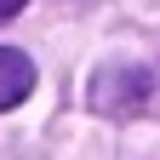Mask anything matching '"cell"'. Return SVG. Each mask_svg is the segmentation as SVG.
<instances>
[{"instance_id":"cell-1","label":"cell","mask_w":160,"mask_h":160,"mask_svg":"<svg viewBox=\"0 0 160 160\" xmlns=\"http://www.w3.org/2000/svg\"><path fill=\"white\" fill-rule=\"evenodd\" d=\"M149 92H154V74L143 63H109L92 74V109L97 114H132L149 103Z\"/></svg>"},{"instance_id":"cell-2","label":"cell","mask_w":160,"mask_h":160,"mask_svg":"<svg viewBox=\"0 0 160 160\" xmlns=\"http://www.w3.org/2000/svg\"><path fill=\"white\" fill-rule=\"evenodd\" d=\"M29 92H34V63H29L23 52L0 46V109H17Z\"/></svg>"},{"instance_id":"cell-3","label":"cell","mask_w":160,"mask_h":160,"mask_svg":"<svg viewBox=\"0 0 160 160\" xmlns=\"http://www.w3.org/2000/svg\"><path fill=\"white\" fill-rule=\"evenodd\" d=\"M23 6H29V0H0V23H6V17H17Z\"/></svg>"}]
</instances>
